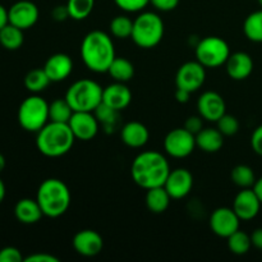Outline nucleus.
<instances>
[{
  "instance_id": "2",
  "label": "nucleus",
  "mask_w": 262,
  "mask_h": 262,
  "mask_svg": "<svg viewBox=\"0 0 262 262\" xmlns=\"http://www.w3.org/2000/svg\"><path fill=\"white\" fill-rule=\"evenodd\" d=\"M81 56L84 66L95 73H105L115 59L112 37L104 31H91L81 43Z\"/></svg>"
},
{
  "instance_id": "34",
  "label": "nucleus",
  "mask_w": 262,
  "mask_h": 262,
  "mask_svg": "<svg viewBox=\"0 0 262 262\" xmlns=\"http://www.w3.org/2000/svg\"><path fill=\"white\" fill-rule=\"evenodd\" d=\"M217 129L223 133L227 137H230V136L237 135L238 130H239V122L235 117L233 115L227 114L225 113L219 120H217Z\"/></svg>"
},
{
  "instance_id": "13",
  "label": "nucleus",
  "mask_w": 262,
  "mask_h": 262,
  "mask_svg": "<svg viewBox=\"0 0 262 262\" xmlns=\"http://www.w3.org/2000/svg\"><path fill=\"white\" fill-rule=\"evenodd\" d=\"M76 140L91 141L99 132V120L94 112H74L68 122Z\"/></svg>"
},
{
  "instance_id": "7",
  "label": "nucleus",
  "mask_w": 262,
  "mask_h": 262,
  "mask_svg": "<svg viewBox=\"0 0 262 262\" xmlns=\"http://www.w3.org/2000/svg\"><path fill=\"white\" fill-rule=\"evenodd\" d=\"M49 122V104L33 94L22 101L18 109V123L27 132L37 133Z\"/></svg>"
},
{
  "instance_id": "10",
  "label": "nucleus",
  "mask_w": 262,
  "mask_h": 262,
  "mask_svg": "<svg viewBox=\"0 0 262 262\" xmlns=\"http://www.w3.org/2000/svg\"><path fill=\"white\" fill-rule=\"evenodd\" d=\"M206 79V68L200 61H187L179 67L176 76L177 89L187 90L192 94L201 89Z\"/></svg>"
},
{
  "instance_id": "17",
  "label": "nucleus",
  "mask_w": 262,
  "mask_h": 262,
  "mask_svg": "<svg viewBox=\"0 0 262 262\" xmlns=\"http://www.w3.org/2000/svg\"><path fill=\"white\" fill-rule=\"evenodd\" d=\"M102 247H104V239L95 230H81L73 238V248L78 255L84 257L97 256L102 251Z\"/></svg>"
},
{
  "instance_id": "5",
  "label": "nucleus",
  "mask_w": 262,
  "mask_h": 262,
  "mask_svg": "<svg viewBox=\"0 0 262 262\" xmlns=\"http://www.w3.org/2000/svg\"><path fill=\"white\" fill-rule=\"evenodd\" d=\"M164 22L154 12H143L133 20L132 40L138 48L152 49L161 42L164 37Z\"/></svg>"
},
{
  "instance_id": "41",
  "label": "nucleus",
  "mask_w": 262,
  "mask_h": 262,
  "mask_svg": "<svg viewBox=\"0 0 262 262\" xmlns=\"http://www.w3.org/2000/svg\"><path fill=\"white\" fill-rule=\"evenodd\" d=\"M26 262H59L58 257L50 255V253L46 252H40V253H32L28 257H25Z\"/></svg>"
},
{
  "instance_id": "3",
  "label": "nucleus",
  "mask_w": 262,
  "mask_h": 262,
  "mask_svg": "<svg viewBox=\"0 0 262 262\" xmlns=\"http://www.w3.org/2000/svg\"><path fill=\"white\" fill-rule=\"evenodd\" d=\"M74 141H76V137L68 123L49 120L37 132L36 146L43 156L60 158L72 150Z\"/></svg>"
},
{
  "instance_id": "19",
  "label": "nucleus",
  "mask_w": 262,
  "mask_h": 262,
  "mask_svg": "<svg viewBox=\"0 0 262 262\" xmlns=\"http://www.w3.org/2000/svg\"><path fill=\"white\" fill-rule=\"evenodd\" d=\"M43 71L46 72L51 82L64 81L71 76L72 71H73V60L67 54H54L46 60Z\"/></svg>"
},
{
  "instance_id": "33",
  "label": "nucleus",
  "mask_w": 262,
  "mask_h": 262,
  "mask_svg": "<svg viewBox=\"0 0 262 262\" xmlns=\"http://www.w3.org/2000/svg\"><path fill=\"white\" fill-rule=\"evenodd\" d=\"M110 33L117 38H129L133 31V20L127 15H117L112 19L109 26Z\"/></svg>"
},
{
  "instance_id": "28",
  "label": "nucleus",
  "mask_w": 262,
  "mask_h": 262,
  "mask_svg": "<svg viewBox=\"0 0 262 262\" xmlns=\"http://www.w3.org/2000/svg\"><path fill=\"white\" fill-rule=\"evenodd\" d=\"M73 109L67 99H56L49 104V120L58 123H68L73 115Z\"/></svg>"
},
{
  "instance_id": "48",
  "label": "nucleus",
  "mask_w": 262,
  "mask_h": 262,
  "mask_svg": "<svg viewBox=\"0 0 262 262\" xmlns=\"http://www.w3.org/2000/svg\"><path fill=\"white\" fill-rule=\"evenodd\" d=\"M5 169V158L0 154V173Z\"/></svg>"
},
{
  "instance_id": "49",
  "label": "nucleus",
  "mask_w": 262,
  "mask_h": 262,
  "mask_svg": "<svg viewBox=\"0 0 262 262\" xmlns=\"http://www.w3.org/2000/svg\"><path fill=\"white\" fill-rule=\"evenodd\" d=\"M258 4H260L261 8H262V0H258Z\"/></svg>"
},
{
  "instance_id": "22",
  "label": "nucleus",
  "mask_w": 262,
  "mask_h": 262,
  "mask_svg": "<svg viewBox=\"0 0 262 262\" xmlns=\"http://www.w3.org/2000/svg\"><path fill=\"white\" fill-rule=\"evenodd\" d=\"M14 215L22 224H36L43 216V212L38 205L37 200L22 199L15 204Z\"/></svg>"
},
{
  "instance_id": "30",
  "label": "nucleus",
  "mask_w": 262,
  "mask_h": 262,
  "mask_svg": "<svg viewBox=\"0 0 262 262\" xmlns=\"http://www.w3.org/2000/svg\"><path fill=\"white\" fill-rule=\"evenodd\" d=\"M50 78L48 77L46 72L42 69H32L28 72L25 77V86L32 94L42 92L50 83Z\"/></svg>"
},
{
  "instance_id": "36",
  "label": "nucleus",
  "mask_w": 262,
  "mask_h": 262,
  "mask_svg": "<svg viewBox=\"0 0 262 262\" xmlns=\"http://www.w3.org/2000/svg\"><path fill=\"white\" fill-rule=\"evenodd\" d=\"M114 3L123 12L136 13L145 9L150 4V0H114Z\"/></svg>"
},
{
  "instance_id": "18",
  "label": "nucleus",
  "mask_w": 262,
  "mask_h": 262,
  "mask_svg": "<svg viewBox=\"0 0 262 262\" xmlns=\"http://www.w3.org/2000/svg\"><path fill=\"white\" fill-rule=\"evenodd\" d=\"M132 101V92L123 82H115L102 90V102L112 109L120 112L129 106Z\"/></svg>"
},
{
  "instance_id": "8",
  "label": "nucleus",
  "mask_w": 262,
  "mask_h": 262,
  "mask_svg": "<svg viewBox=\"0 0 262 262\" xmlns=\"http://www.w3.org/2000/svg\"><path fill=\"white\" fill-rule=\"evenodd\" d=\"M230 55L229 45L217 36H207L196 45L197 61L205 68H217L227 63Z\"/></svg>"
},
{
  "instance_id": "31",
  "label": "nucleus",
  "mask_w": 262,
  "mask_h": 262,
  "mask_svg": "<svg viewBox=\"0 0 262 262\" xmlns=\"http://www.w3.org/2000/svg\"><path fill=\"white\" fill-rule=\"evenodd\" d=\"M227 239H228V248H229V251L237 256L246 255V253L250 251V248L252 247L251 235H248L247 233L242 232V230L239 229H238L237 232L233 233L232 235H229Z\"/></svg>"
},
{
  "instance_id": "44",
  "label": "nucleus",
  "mask_w": 262,
  "mask_h": 262,
  "mask_svg": "<svg viewBox=\"0 0 262 262\" xmlns=\"http://www.w3.org/2000/svg\"><path fill=\"white\" fill-rule=\"evenodd\" d=\"M189 96H191V92L187 91L183 89H177L176 91V99L177 101L181 102V104H186L189 101Z\"/></svg>"
},
{
  "instance_id": "14",
  "label": "nucleus",
  "mask_w": 262,
  "mask_h": 262,
  "mask_svg": "<svg viewBox=\"0 0 262 262\" xmlns=\"http://www.w3.org/2000/svg\"><path fill=\"white\" fill-rule=\"evenodd\" d=\"M164 187L173 200L184 199L191 193L193 187V176L184 168L174 169L169 173Z\"/></svg>"
},
{
  "instance_id": "21",
  "label": "nucleus",
  "mask_w": 262,
  "mask_h": 262,
  "mask_svg": "<svg viewBox=\"0 0 262 262\" xmlns=\"http://www.w3.org/2000/svg\"><path fill=\"white\" fill-rule=\"evenodd\" d=\"M120 138L123 143L128 147L141 148L148 142L150 133L147 127L140 122H129L124 124L120 132Z\"/></svg>"
},
{
  "instance_id": "47",
  "label": "nucleus",
  "mask_w": 262,
  "mask_h": 262,
  "mask_svg": "<svg viewBox=\"0 0 262 262\" xmlns=\"http://www.w3.org/2000/svg\"><path fill=\"white\" fill-rule=\"evenodd\" d=\"M5 193H7V191H5V184H4V182L0 179V204L4 201Z\"/></svg>"
},
{
  "instance_id": "20",
  "label": "nucleus",
  "mask_w": 262,
  "mask_h": 262,
  "mask_svg": "<svg viewBox=\"0 0 262 262\" xmlns=\"http://www.w3.org/2000/svg\"><path fill=\"white\" fill-rule=\"evenodd\" d=\"M228 76L234 81H243L248 78L253 71V60L250 54L245 51H237L230 54L225 63Z\"/></svg>"
},
{
  "instance_id": "37",
  "label": "nucleus",
  "mask_w": 262,
  "mask_h": 262,
  "mask_svg": "<svg viewBox=\"0 0 262 262\" xmlns=\"http://www.w3.org/2000/svg\"><path fill=\"white\" fill-rule=\"evenodd\" d=\"M22 253L15 247H4L0 250V262H22Z\"/></svg>"
},
{
  "instance_id": "39",
  "label": "nucleus",
  "mask_w": 262,
  "mask_h": 262,
  "mask_svg": "<svg viewBox=\"0 0 262 262\" xmlns=\"http://www.w3.org/2000/svg\"><path fill=\"white\" fill-rule=\"evenodd\" d=\"M150 4L160 12H170L179 4V0H150Z\"/></svg>"
},
{
  "instance_id": "6",
  "label": "nucleus",
  "mask_w": 262,
  "mask_h": 262,
  "mask_svg": "<svg viewBox=\"0 0 262 262\" xmlns=\"http://www.w3.org/2000/svg\"><path fill=\"white\" fill-rule=\"evenodd\" d=\"M102 90L97 82L83 78L69 86L66 99L73 112H95L102 102Z\"/></svg>"
},
{
  "instance_id": "12",
  "label": "nucleus",
  "mask_w": 262,
  "mask_h": 262,
  "mask_svg": "<svg viewBox=\"0 0 262 262\" xmlns=\"http://www.w3.org/2000/svg\"><path fill=\"white\" fill-rule=\"evenodd\" d=\"M241 219L235 211L229 207H219L211 214L209 220L210 229L217 237L228 238L239 229Z\"/></svg>"
},
{
  "instance_id": "1",
  "label": "nucleus",
  "mask_w": 262,
  "mask_h": 262,
  "mask_svg": "<svg viewBox=\"0 0 262 262\" xmlns=\"http://www.w3.org/2000/svg\"><path fill=\"white\" fill-rule=\"evenodd\" d=\"M169 173L170 166L168 160L158 151H143L138 154L130 166L132 179L146 191L164 186Z\"/></svg>"
},
{
  "instance_id": "25",
  "label": "nucleus",
  "mask_w": 262,
  "mask_h": 262,
  "mask_svg": "<svg viewBox=\"0 0 262 262\" xmlns=\"http://www.w3.org/2000/svg\"><path fill=\"white\" fill-rule=\"evenodd\" d=\"M23 30L8 22L0 30V45L7 50H18L23 45Z\"/></svg>"
},
{
  "instance_id": "24",
  "label": "nucleus",
  "mask_w": 262,
  "mask_h": 262,
  "mask_svg": "<svg viewBox=\"0 0 262 262\" xmlns=\"http://www.w3.org/2000/svg\"><path fill=\"white\" fill-rule=\"evenodd\" d=\"M170 194L165 189V187H155L147 189L146 193V206L152 214H163L166 211L170 204Z\"/></svg>"
},
{
  "instance_id": "27",
  "label": "nucleus",
  "mask_w": 262,
  "mask_h": 262,
  "mask_svg": "<svg viewBox=\"0 0 262 262\" xmlns=\"http://www.w3.org/2000/svg\"><path fill=\"white\" fill-rule=\"evenodd\" d=\"M243 32L248 40L262 42V8L251 13L243 23Z\"/></svg>"
},
{
  "instance_id": "9",
  "label": "nucleus",
  "mask_w": 262,
  "mask_h": 262,
  "mask_svg": "<svg viewBox=\"0 0 262 262\" xmlns=\"http://www.w3.org/2000/svg\"><path fill=\"white\" fill-rule=\"evenodd\" d=\"M196 147V136L184 127L170 130L164 140V148L171 158H187Z\"/></svg>"
},
{
  "instance_id": "29",
  "label": "nucleus",
  "mask_w": 262,
  "mask_h": 262,
  "mask_svg": "<svg viewBox=\"0 0 262 262\" xmlns=\"http://www.w3.org/2000/svg\"><path fill=\"white\" fill-rule=\"evenodd\" d=\"M230 179H232L233 183L235 184L239 188H252L256 183V176L253 173L252 168L245 164H241V165L234 166L232 169V173H230Z\"/></svg>"
},
{
  "instance_id": "11",
  "label": "nucleus",
  "mask_w": 262,
  "mask_h": 262,
  "mask_svg": "<svg viewBox=\"0 0 262 262\" xmlns=\"http://www.w3.org/2000/svg\"><path fill=\"white\" fill-rule=\"evenodd\" d=\"M38 8L30 0H19L8 9V20L20 30L33 27L38 20Z\"/></svg>"
},
{
  "instance_id": "16",
  "label": "nucleus",
  "mask_w": 262,
  "mask_h": 262,
  "mask_svg": "<svg viewBox=\"0 0 262 262\" xmlns=\"http://www.w3.org/2000/svg\"><path fill=\"white\" fill-rule=\"evenodd\" d=\"M261 201L253 188H243L233 201V210L241 220H252L260 212Z\"/></svg>"
},
{
  "instance_id": "46",
  "label": "nucleus",
  "mask_w": 262,
  "mask_h": 262,
  "mask_svg": "<svg viewBox=\"0 0 262 262\" xmlns=\"http://www.w3.org/2000/svg\"><path fill=\"white\" fill-rule=\"evenodd\" d=\"M252 188H253V191L256 192V194H257L258 199H260V201L262 204V177L260 179H257V181H256L255 186H253Z\"/></svg>"
},
{
  "instance_id": "45",
  "label": "nucleus",
  "mask_w": 262,
  "mask_h": 262,
  "mask_svg": "<svg viewBox=\"0 0 262 262\" xmlns=\"http://www.w3.org/2000/svg\"><path fill=\"white\" fill-rule=\"evenodd\" d=\"M8 22H9V20H8V9H5L4 5L0 4V30H2Z\"/></svg>"
},
{
  "instance_id": "32",
  "label": "nucleus",
  "mask_w": 262,
  "mask_h": 262,
  "mask_svg": "<svg viewBox=\"0 0 262 262\" xmlns=\"http://www.w3.org/2000/svg\"><path fill=\"white\" fill-rule=\"evenodd\" d=\"M66 5L72 19L82 20L91 14L95 7V0H68Z\"/></svg>"
},
{
  "instance_id": "4",
  "label": "nucleus",
  "mask_w": 262,
  "mask_h": 262,
  "mask_svg": "<svg viewBox=\"0 0 262 262\" xmlns=\"http://www.w3.org/2000/svg\"><path fill=\"white\" fill-rule=\"evenodd\" d=\"M43 216L59 217L71 206V191L63 181L58 178L45 179L40 184L36 194Z\"/></svg>"
},
{
  "instance_id": "43",
  "label": "nucleus",
  "mask_w": 262,
  "mask_h": 262,
  "mask_svg": "<svg viewBox=\"0 0 262 262\" xmlns=\"http://www.w3.org/2000/svg\"><path fill=\"white\" fill-rule=\"evenodd\" d=\"M251 242H252L253 247L262 250V228L253 230V233L251 234Z\"/></svg>"
},
{
  "instance_id": "40",
  "label": "nucleus",
  "mask_w": 262,
  "mask_h": 262,
  "mask_svg": "<svg viewBox=\"0 0 262 262\" xmlns=\"http://www.w3.org/2000/svg\"><path fill=\"white\" fill-rule=\"evenodd\" d=\"M251 146L257 155L262 156V124L253 130L251 136Z\"/></svg>"
},
{
  "instance_id": "26",
  "label": "nucleus",
  "mask_w": 262,
  "mask_h": 262,
  "mask_svg": "<svg viewBox=\"0 0 262 262\" xmlns=\"http://www.w3.org/2000/svg\"><path fill=\"white\" fill-rule=\"evenodd\" d=\"M107 73L110 74V77L115 82H123V83H125V82L130 81L133 78V76H135V66L128 59L115 56L112 66L107 69Z\"/></svg>"
},
{
  "instance_id": "35",
  "label": "nucleus",
  "mask_w": 262,
  "mask_h": 262,
  "mask_svg": "<svg viewBox=\"0 0 262 262\" xmlns=\"http://www.w3.org/2000/svg\"><path fill=\"white\" fill-rule=\"evenodd\" d=\"M117 110L112 109L110 106L105 105L104 102L99 105V106L95 109L94 114L95 117L97 118L99 123L104 124L105 127H112V125L115 124V120H117V115H118Z\"/></svg>"
},
{
  "instance_id": "38",
  "label": "nucleus",
  "mask_w": 262,
  "mask_h": 262,
  "mask_svg": "<svg viewBox=\"0 0 262 262\" xmlns=\"http://www.w3.org/2000/svg\"><path fill=\"white\" fill-rule=\"evenodd\" d=\"M184 128L196 136L197 133L201 132L204 129V118L201 115H192V117L187 118L186 123H184Z\"/></svg>"
},
{
  "instance_id": "42",
  "label": "nucleus",
  "mask_w": 262,
  "mask_h": 262,
  "mask_svg": "<svg viewBox=\"0 0 262 262\" xmlns=\"http://www.w3.org/2000/svg\"><path fill=\"white\" fill-rule=\"evenodd\" d=\"M53 18L58 22H63L66 20L67 18H69V13H68V8L67 5H58L53 9Z\"/></svg>"
},
{
  "instance_id": "15",
  "label": "nucleus",
  "mask_w": 262,
  "mask_h": 262,
  "mask_svg": "<svg viewBox=\"0 0 262 262\" xmlns=\"http://www.w3.org/2000/svg\"><path fill=\"white\" fill-rule=\"evenodd\" d=\"M199 114L207 122H217L227 113V105L222 95L215 91H206L197 101Z\"/></svg>"
},
{
  "instance_id": "23",
  "label": "nucleus",
  "mask_w": 262,
  "mask_h": 262,
  "mask_svg": "<svg viewBox=\"0 0 262 262\" xmlns=\"http://www.w3.org/2000/svg\"><path fill=\"white\" fill-rule=\"evenodd\" d=\"M224 137L217 128H204L196 135V146L205 152H217L224 145Z\"/></svg>"
}]
</instances>
